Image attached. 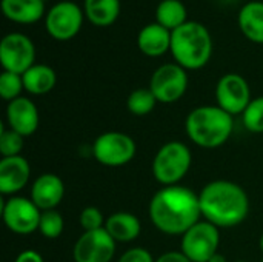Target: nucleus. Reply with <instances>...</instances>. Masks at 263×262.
<instances>
[{"label": "nucleus", "instance_id": "nucleus-1", "mask_svg": "<svg viewBox=\"0 0 263 262\" xmlns=\"http://www.w3.org/2000/svg\"><path fill=\"white\" fill-rule=\"evenodd\" d=\"M200 218L199 195L183 185L163 187L149 202V219L165 235L183 236Z\"/></svg>", "mask_w": 263, "mask_h": 262}, {"label": "nucleus", "instance_id": "nucleus-2", "mask_svg": "<svg viewBox=\"0 0 263 262\" xmlns=\"http://www.w3.org/2000/svg\"><path fill=\"white\" fill-rule=\"evenodd\" d=\"M202 218L217 229L240 225L250 213V198L236 182L219 179L208 182L199 193Z\"/></svg>", "mask_w": 263, "mask_h": 262}, {"label": "nucleus", "instance_id": "nucleus-3", "mask_svg": "<svg viewBox=\"0 0 263 262\" xmlns=\"http://www.w3.org/2000/svg\"><path fill=\"white\" fill-rule=\"evenodd\" d=\"M188 137L200 148H219L231 137L234 119L217 105H202L190 111L185 119Z\"/></svg>", "mask_w": 263, "mask_h": 262}, {"label": "nucleus", "instance_id": "nucleus-4", "mask_svg": "<svg viewBox=\"0 0 263 262\" xmlns=\"http://www.w3.org/2000/svg\"><path fill=\"white\" fill-rule=\"evenodd\" d=\"M176 63L185 69L203 68L213 56V37L208 28L188 20L171 32V49Z\"/></svg>", "mask_w": 263, "mask_h": 262}, {"label": "nucleus", "instance_id": "nucleus-5", "mask_svg": "<svg viewBox=\"0 0 263 262\" xmlns=\"http://www.w3.org/2000/svg\"><path fill=\"white\" fill-rule=\"evenodd\" d=\"M193 164L191 150L180 141L166 142L153 159V176L163 187L179 185Z\"/></svg>", "mask_w": 263, "mask_h": 262}, {"label": "nucleus", "instance_id": "nucleus-6", "mask_svg": "<svg viewBox=\"0 0 263 262\" xmlns=\"http://www.w3.org/2000/svg\"><path fill=\"white\" fill-rule=\"evenodd\" d=\"M137 151V145L131 136L120 131H106L96 137L91 153L94 159L105 167L119 168L129 164Z\"/></svg>", "mask_w": 263, "mask_h": 262}, {"label": "nucleus", "instance_id": "nucleus-7", "mask_svg": "<svg viewBox=\"0 0 263 262\" xmlns=\"http://www.w3.org/2000/svg\"><path fill=\"white\" fill-rule=\"evenodd\" d=\"M220 229L208 221H199L180 241V252L191 262H208L220 246Z\"/></svg>", "mask_w": 263, "mask_h": 262}, {"label": "nucleus", "instance_id": "nucleus-8", "mask_svg": "<svg viewBox=\"0 0 263 262\" xmlns=\"http://www.w3.org/2000/svg\"><path fill=\"white\" fill-rule=\"evenodd\" d=\"M42 210L28 198L11 196L2 202V219L6 229L15 235H31L39 230Z\"/></svg>", "mask_w": 263, "mask_h": 262}, {"label": "nucleus", "instance_id": "nucleus-9", "mask_svg": "<svg viewBox=\"0 0 263 262\" xmlns=\"http://www.w3.org/2000/svg\"><path fill=\"white\" fill-rule=\"evenodd\" d=\"M188 88V74L179 63L160 65L151 76L149 90L160 103H174L183 97Z\"/></svg>", "mask_w": 263, "mask_h": 262}, {"label": "nucleus", "instance_id": "nucleus-10", "mask_svg": "<svg viewBox=\"0 0 263 262\" xmlns=\"http://www.w3.org/2000/svg\"><path fill=\"white\" fill-rule=\"evenodd\" d=\"M0 62L3 71L23 74L35 63V46L22 32H9L0 42Z\"/></svg>", "mask_w": 263, "mask_h": 262}, {"label": "nucleus", "instance_id": "nucleus-11", "mask_svg": "<svg viewBox=\"0 0 263 262\" xmlns=\"http://www.w3.org/2000/svg\"><path fill=\"white\" fill-rule=\"evenodd\" d=\"M82 23L83 9L71 0L57 2L45 15V28L48 34L57 40H69L77 36Z\"/></svg>", "mask_w": 263, "mask_h": 262}, {"label": "nucleus", "instance_id": "nucleus-12", "mask_svg": "<svg viewBox=\"0 0 263 262\" xmlns=\"http://www.w3.org/2000/svg\"><path fill=\"white\" fill-rule=\"evenodd\" d=\"M251 90L247 79L236 73L222 76L216 85V102L217 107L234 116H242L251 102Z\"/></svg>", "mask_w": 263, "mask_h": 262}, {"label": "nucleus", "instance_id": "nucleus-13", "mask_svg": "<svg viewBox=\"0 0 263 262\" xmlns=\"http://www.w3.org/2000/svg\"><path fill=\"white\" fill-rule=\"evenodd\" d=\"M117 242L105 229L83 232L76 241L72 256L76 262H111L116 255Z\"/></svg>", "mask_w": 263, "mask_h": 262}, {"label": "nucleus", "instance_id": "nucleus-14", "mask_svg": "<svg viewBox=\"0 0 263 262\" xmlns=\"http://www.w3.org/2000/svg\"><path fill=\"white\" fill-rule=\"evenodd\" d=\"M6 122L11 130L17 131L23 137L34 134L37 131L39 122H40L37 105L25 96H20V97L8 102Z\"/></svg>", "mask_w": 263, "mask_h": 262}, {"label": "nucleus", "instance_id": "nucleus-15", "mask_svg": "<svg viewBox=\"0 0 263 262\" xmlns=\"http://www.w3.org/2000/svg\"><path fill=\"white\" fill-rule=\"evenodd\" d=\"M31 178L29 162L20 154L12 158H2L0 161V193L3 196H14L23 190Z\"/></svg>", "mask_w": 263, "mask_h": 262}, {"label": "nucleus", "instance_id": "nucleus-16", "mask_svg": "<svg viewBox=\"0 0 263 262\" xmlns=\"http://www.w3.org/2000/svg\"><path fill=\"white\" fill-rule=\"evenodd\" d=\"M65 196V184L62 178L54 173L40 174L31 187L29 199L42 210H55V207L63 201Z\"/></svg>", "mask_w": 263, "mask_h": 262}, {"label": "nucleus", "instance_id": "nucleus-17", "mask_svg": "<svg viewBox=\"0 0 263 262\" xmlns=\"http://www.w3.org/2000/svg\"><path fill=\"white\" fill-rule=\"evenodd\" d=\"M171 32L173 31L157 22L145 25L137 36L139 49L149 57H159L165 54L171 49Z\"/></svg>", "mask_w": 263, "mask_h": 262}, {"label": "nucleus", "instance_id": "nucleus-18", "mask_svg": "<svg viewBox=\"0 0 263 262\" xmlns=\"http://www.w3.org/2000/svg\"><path fill=\"white\" fill-rule=\"evenodd\" d=\"M105 230L116 242H133L140 236V219L129 212H116L105 221Z\"/></svg>", "mask_w": 263, "mask_h": 262}, {"label": "nucleus", "instance_id": "nucleus-19", "mask_svg": "<svg viewBox=\"0 0 263 262\" xmlns=\"http://www.w3.org/2000/svg\"><path fill=\"white\" fill-rule=\"evenodd\" d=\"M2 11L15 23L31 25L43 17L45 0H2Z\"/></svg>", "mask_w": 263, "mask_h": 262}, {"label": "nucleus", "instance_id": "nucleus-20", "mask_svg": "<svg viewBox=\"0 0 263 262\" xmlns=\"http://www.w3.org/2000/svg\"><path fill=\"white\" fill-rule=\"evenodd\" d=\"M237 20L245 37L253 42L263 43V2L251 0L245 3L239 11Z\"/></svg>", "mask_w": 263, "mask_h": 262}, {"label": "nucleus", "instance_id": "nucleus-21", "mask_svg": "<svg viewBox=\"0 0 263 262\" xmlns=\"http://www.w3.org/2000/svg\"><path fill=\"white\" fill-rule=\"evenodd\" d=\"M25 90L35 96H43L49 93L57 82L55 71L45 63H34L28 71L22 74Z\"/></svg>", "mask_w": 263, "mask_h": 262}, {"label": "nucleus", "instance_id": "nucleus-22", "mask_svg": "<svg viewBox=\"0 0 263 262\" xmlns=\"http://www.w3.org/2000/svg\"><path fill=\"white\" fill-rule=\"evenodd\" d=\"M83 11L92 25L108 26L120 14V0H85Z\"/></svg>", "mask_w": 263, "mask_h": 262}, {"label": "nucleus", "instance_id": "nucleus-23", "mask_svg": "<svg viewBox=\"0 0 263 262\" xmlns=\"http://www.w3.org/2000/svg\"><path fill=\"white\" fill-rule=\"evenodd\" d=\"M156 22L170 31L188 22V11L182 0H162L156 8Z\"/></svg>", "mask_w": 263, "mask_h": 262}, {"label": "nucleus", "instance_id": "nucleus-24", "mask_svg": "<svg viewBox=\"0 0 263 262\" xmlns=\"http://www.w3.org/2000/svg\"><path fill=\"white\" fill-rule=\"evenodd\" d=\"M156 103H157V99L149 88L134 90L128 96V100H126V107H128L129 113L134 116H139V117L149 114L156 108Z\"/></svg>", "mask_w": 263, "mask_h": 262}, {"label": "nucleus", "instance_id": "nucleus-25", "mask_svg": "<svg viewBox=\"0 0 263 262\" xmlns=\"http://www.w3.org/2000/svg\"><path fill=\"white\" fill-rule=\"evenodd\" d=\"M63 229H65V221H63V216L57 210L42 212L39 232L42 233L43 238L57 239L63 233Z\"/></svg>", "mask_w": 263, "mask_h": 262}, {"label": "nucleus", "instance_id": "nucleus-26", "mask_svg": "<svg viewBox=\"0 0 263 262\" xmlns=\"http://www.w3.org/2000/svg\"><path fill=\"white\" fill-rule=\"evenodd\" d=\"M242 122L250 133H263V96H259L250 102L242 114Z\"/></svg>", "mask_w": 263, "mask_h": 262}, {"label": "nucleus", "instance_id": "nucleus-27", "mask_svg": "<svg viewBox=\"0 0 263 262\" xmlns=\"http://www.w3.org/2000/svg\"><path fill=\"white\" fill-rule=\"evenodd\" d=\"M25 147V137L11 128H2L0 131V153L2 158L20 156Z\"/></svg>", "mask_w": 263, "mask_h": 262}, {"label": "nucleus", "instance_id": "nucleus-28", "mask_svg": "<svg viewBox=\"0 0 263 262\" xmlns=\"http://www.w3.org/2000/svg\"><path fill=\"white\" fill-rule=\"evenodd\" d=\"M22 90H25L22 74H15L11 71H3L0 74V96L2 99L11 102L20 97Z\"/></svg>", "mask_w": 263, "mask_h": 262}, {"label": "nucleus", "instance_id": "nucleus-29", "mask_svg": "<svg viewBox=\"0 0 263 262\" xmlns=\"http://www.w3.org/2000/svg\"><path fill=\"white\" fill-rule=\"evenodd\" d=\"M80 227L83 229V232H94V230H100L105 229V218L102 215V212L97 207H85L80 213Z\"/></svg>", "mask_w": 263, "mask_h": 262}, {"label": "nucleus", "instance_id": "nucleus-30", "mask_svg": "<svg viewBox=\"0 0 263 262\" xmlns=\"http://www.w3.org/2000/svg\"><path fill=\"white\" fill-rule=\"evenodd\" d=\"M117 262H156L153 258V255L143 249V247H136V249H129L126 250Z\"/></svg>", "mask_w": 263, "mask_h": 262}, {"label": "nucleus", "instance_id": "nucleus-31", "mask_svg": "<svg viewBox=\"0 0 263 262\" xmlns=\"http://www.w3.org/2000/svg\"><path fill=\"white\" fill-rule=\"evenodd\" d=\"M14 262H45L42 255L37 253L35 250H23L17 255Z\"/></svg>", "mask_w": 263, "mask_h": 262}, {"label": "nucleus", "instance_id": "nucleus-32", "mask_svg": "<svg viewBox=\"0 0 263 262\" xmlns=\"http://www.w3.org/2000/svg\"><path fill=\"white\" fill-rule=\"evenodd\" d=\"M156 262H191L182 252H166L160 255Z\"/></svg>", "mask_w": 263, "mask_h": 262}, {"label": "nucleus", "instance_id": "nucleus-33", "mask_svg": "<svg viewBox=\"0 0 263 262\" xmlns=\"http://www.w3.org/2000/svg\"><path fill=\"white\" fill-rule=\"evenodd\" d=\"M208 262H228L227 261V258L223 256V255H220V253H216L211 259Z\"/></svg>", "mask_w": 263, "mask_h": 262}, {"label": "nucleus", "instance_id": "nucleus-34", "mask_svg": "<svg viewBox=\"0 0 263 262\" xmlns=\"http://www.w3.org/2000/svg\"><path fill=\"white\" fill-rule=\"evenodd\" d=\"M259 247H260V250H262L263 253V235L260 236V239H259Z\"/></svg>", "mask_w": 263, "mask_h": 262}, {"label": "nucleus", "instance_id": "nucleus-35", "mask_svg": "<svg viewBox=\"0 0 263 262\" xmlns=\"http://www.w3.org/2000/svg\"><path fill=\"white\" fill-rule=\"evenodd\" d=\"M236 262H247V261H236Z\"/></svg>", "mask_w": 263, "mask_h": 262}, {"label": "nucleus", "instance_id": "nucleus-36", "mask_svg": "<svg viewBox=\"0 0 263 262\" xmlns=\"http://www.w3.org/2000/svg\"><path fill=\"white\" fill-rule=\"evenodd\" d=\"M260 262H263V259H262V261H260Z\"/></svg>", "mask_w": 263, "mask_h": 262}]
</instances>
